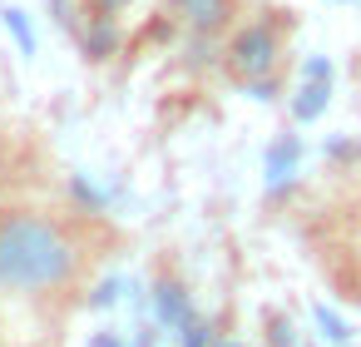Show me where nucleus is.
<instances>
[{
	"label": "nucleus",
	"instance_id": "obj_9",
	"mask_svg": "<svg viewBox=\"0 0 361 347\" xmlns=\"http://www.w3.org/2000/svg\"><path fill=\"white\" fill-rule=\"evenodd\" d=\"M341 347H346V342H341Z\"/></svg>",
	"mask_w": 361,
	"mask_h": 347
},
{
	"label": "nucleus",
	"instance_id": "obj_6",
	"mask_svg": "<svg viewBox=\"0 0 361 347\" xmlns=\"http://www.w3.org/2000/svg\"><path fill=\"white\" fill-rule=\"evenodd\" d=\"M134 6V0H85V11H90V25H114L124 11Z\"/></svg>",
	"mask_w": 361,
	"mask_h": 347
},
{
	"label": "nucleus",
	"instance_id": "obj_8",
	"mask_svg": "<svg viewBox=\"0 0 361 347\" xmlns=\"http://www.w3.org/2000/svg\"><path fill=\"white\" fill-rule=\"evenodd\" d=\"M213 347H247V342H233V337H218Z\"/></svg>",
	"mask_w": 361,
	"mask_h": 347
},
{
	"label": "nucleus",
	"instance_id": "obj_5",
	"mask_svg": "<svg viewBox=\"0 0 361 347\" xmlns=\"http://www.w3.org/2000/svg\"><path fill=\"white\" fill-rule=\"evenodd\" d=\"M326 95H331V70L317 60V65H307V85L297 90V100H292V114L307 124V119H317L322 110H326Z\"/></svg>",
	"mask_w": 361,
	"mask_h": 347
},
{
	"label": "nucleus",
	"instance_id": "obj_4",
	"mask_svg": "<svg viewBox=\"0 0 361 347\" xmlns=\"http://www.w3.org/2000/svg\"><path fill=\"white\" fill-rule=\"evenodd\" d=\"M149 293H154V317L164 322V327H183V322H193L198 312H193V298H188V288L173 278V273H159L154 283H149Z\"/></svg>",
	"mask_w": 361,
	"mask_h": 347
},
{
	"label": "nucleus",
	"instance_id": "obj_7",
	"mask_svg": "<svg viewBox=\"0 0 361 347\" xmlns=\"http://www.w3.org/2000/svg\"><path fill=\"white\" fill-rule=\"evenodd\" d=\"M317 322H322V332H326V337H331L336 347H341V342L351 337V327H346V322H341L336 312H326V307H317Z\"/></svg>",
	"mask_w": 361,
	"mask_h": 347
},
{
	"label": "nucleus",
	"instance_id": "obj_1",
	"mask_svg": "<svg viewBox=\"0 0 361 347\" xmlns=\"http://www.w3.org/2000/svg\"><path fill=\"white\" fill-rule=\"evenodd\" d=\"M85 213H55L25 199L0 204V298L50 302L85 283L90 243L80 233Z\"/></svg>",
	"mask_w": 361,
	"mask_h": 347
},
{
	"label": "nucleus",
	"instance_id": "obj_3",
	"mask_svg": "<svg viewBox=\"0 0 361 347\" xmlns=\"http://www.w3.org/2000/svg\"><path fill=\"white\" fill-rule=\"evenodd\" d=\"M164 16L183 30V40L193 50H208L218 60L228 30L243 20V6L238 0H164Z\"/></svg>",
	"mask_w": 361,
	"mask_h": 347
},
{
	"label": "nucleus",
	"instance_id": "obj_2",
	"mask_svg": "<svg viewBox=\"0 0 361 347\" xmlns=\"http://www.w3.org/2000/svg\"><path fill=\"white\" fill-rule=\"evenodd\" d=\"M287 40H292V11H277V6L252 11V16H243V20L228 30V40H223V50H218V70H223L233 85H243L247 95L272 100L277 85H282Z\"/></svg>",
	"mask_w": 361,
	"mask_h": 347
}]
</instances>
